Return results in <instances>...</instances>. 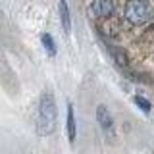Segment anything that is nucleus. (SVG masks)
<instances>
[{
    "label": "nucleus",
    "instance_id": "20e7f679",
    "mask_svg": "<svg viewBox=\"0 0 154 154\" xmlns=\"http://www.w3.org/2000/svg\"><path fill=\"white\" fill-rule=\"evenodd\" d=\"M91 12L96 17H110L114 12V2L112 0H93L91 2Z\"/></svg>",
    "mask_w": 154,
    "mask_h": 154
},
{
    "label": "nucleus",
    "instance_id": "0eeeda50",
    "mask_svg": "<svg viewBox=\"0 0 154 154\" xmlns=\"http://www.w3.org/2000/svg\"><path fill=\"white\" fill-rule=\"evenodd\" d=\"M41 42H42V46H45V50H46L48 56H56V42H54V38H52L50 33H42V35H41Z\"/></svg>",
    "mask_w": 154,
    "mask_h": 154
},
{
    "label": "nucleus",
    "instance_id": "423d86ee",
    "mask_svg": "<svg viewBox=\"0 0 154 154\" xmlns=\"http://www.w3.org/2000/svg\"><path fill=\"white\" fill-rule=\"evenodd\" d=\"M67 139H69V143L73 144L75 143V137H77V125H75V114H73V106L67 104Z\"/></svg>",
    "mask_w": 154,
    "mask_h": 154
},
{
    "label": "nucleus",
    "instance_id": "6e6552de",
    "mask_svg": "<svg viewBox=\"0 0 154 154\" xmlns=\"http://www.w3.org/2000/svg\"><path fill=\"white\" fill-rule=\"evenodd\" d=\"M133 102L137 104V106H139V108L143 110L144 114H148V112H150V102H148V100L144 98V96H139V94H137V96L133 98Z\"/></svg>",
    "mask_w": 154,
    "mask_h": 154
},
{
    "label": "nucleus",
    "instance_id": "7ed1b4c3",
    "mask_svg": "<svg viewBox=\"0 0 154 154\" xmlns=\"http://www.w3.org/2000/svg\"><path fill=\"white\" fill-rule=\"evenodd\" d=\"M96 122H98L100 125V129L106 133V135H112L114 133V118H112V114H110V110L106 108L104 104H100L98 108H96Z\"/></svg>",
    "mask_w": 154,
    "mask_h": 154
},
{
    "label": "nucleus",
    "instance_id": "f257e3e1",
    "mask_svg": "<svg viewBox=\"0 0 154 154\" xmlns=\"http://www.w3.org/2000/svg\"><path fill=\"white\" fill-rule=\"evenodd\" d=\"M58 127V108L54 94L50 91H45L38 100V110H37V133L41 137L52 135Z\"/></svg>",
    "mask_w": 154,
    "mask_h": 154
},
{
    "label": "nucleus",
    "instance_id": "1a4fd4ad",
    "mask_svg": "<svg viewBox=\"0 0 154 154\" xmlns=\"http://www.w3.org/2000/svg\"><path fill=\"white\" fill-rule=\"evenodd\" d=\"M108 48H110V52L114 54V60L118 62L119 66H125V54H123V52L118 50V48H114V46H108Z\"/></svg>",
    "mask_w": 154,
    "mask_h": 154
},
{
    "label": "nucleus",
    "instance_id": "f03ea898",
    "mask_svg": "<svg viewBox=\"0 0 154 154\" xmlns=\"http://www.w3.org/2000/svg\"><path fill=\"white\" fill-rule=\"evenodd\" d=\"M152 17V10L144 0H129L125 4V19L131 25H143Z\"/></svg>",
    "mask_w": 154,
    "mask_h": 154
},
{
    "label": "nucleus",
    "instance_id": "39448f33",
    "mask_svg": "<svg viewBox=\"0 0 154 154\" xmlns=\"http://www.w3.org/2000/svg\"><path fill=\"white\" fill-rule=\"evenodd\" d=\"M58 12H60V21H62L64 31L71 33V16H69V8H67L66 0H60V4H58Z\"/></svg>",
    "mask_w": 154,
    "mask_h": 154
}]
</instances>
